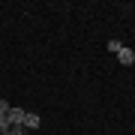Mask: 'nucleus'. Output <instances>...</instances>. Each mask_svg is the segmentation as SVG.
I'll list each match as a JSON object with an SVG mask.
<instances>
[{
	"label": "nucleus",
	"mask_w": 135,
	"mask_h": 135,
	"mask_svg": "<svg viewBox=\"0 0 135 135\" xmlns=\"http://www.w3.org/2000/svg\"><path fill=\"white\" fill-rule=\"evenodd\" d=\"M24 114H27V111L24 108H9V114H6V120H9V126H24Z\"/></svg>",
	"instance_id": "nucleus-1"
},
{
	"label": "nucleus",
	"mask_w": 135,
	"mask_h": 135,
	"mask_svg": "<svg viewBox=\"0 0 135 135\" xmlns=\"http://www.w3.org/2000/svg\"><path fill=\"white\" fill-rule=\"evenodd\" d=\"M117 60H120L123 66H132V63H135V51H132V48H126V45H123V48L117 51Z\"/></svg>",
	"instance_id": "nucleus-2"
},
{
	"label": "nucleus",
	"mask_w": 135,
	"mask_h": 135,
	"mask_svg": "<svg viewBox=\"0 0 135 135\" xmlns=\"http://www.w3.org/2000/svg\"><path fill=\"white\" fill-rule=\"evenodd\" d=\"M42 126V120H39V114H24V129L30 132V129H39Z\"/></svg>",
	"instance_id": "nucleus-3"
},
{
	"label": "nucleus",
	"mask_w": 135,
	"mask_h": 135,
	"mask_svg": "<svg viewBox=\"0 0 135 135\" xmlns=\"http://www.w3.org/2000/svg\"><path fill=\"white\" fill-rule=\"evenodd\" d=\"M120 48H123V42H120V39H108V51H111V54H117Z\"/></svg>",
	"instance_id": "nucleus-4"
},
{
	"label": "nucleus",
	"mask_w": 135,
	"mask_h": 135,
	"mask_svg": "<svg viewBox=\"0 0 135 135\" xmlns=\"http://www.w3.org/2000/svg\"><path fill=\"white\" fill-rule=\"evenodd\" d=\"M9 108H12L9 102H6V99H0V117H6V114H9Z\"/></svg>",
	"instance_id": "nucleus-5"
},
{
	"label": "nucleus",
	"mask_w": 135,
	"mask_h": 135,
	"mask_svg": "<svg viewBox=\"0 0 135 135\" xmlns=\"http://www.w3.org/2000/svg\"><path fill=\"white\" fill-rule=\"evenodd\" d=\"M9 129V120H6V117H0V132H6Z\"/></svg>",
	"instance_id": "nucleus-6"
}]
</instances>
